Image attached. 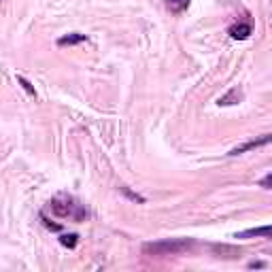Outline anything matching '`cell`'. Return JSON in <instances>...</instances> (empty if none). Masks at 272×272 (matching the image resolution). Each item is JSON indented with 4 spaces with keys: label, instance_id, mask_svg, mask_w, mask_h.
Listing matches in <instances>:
<instances>
[{
    "label": "cell",
    "instance_id": "6da1fadb",
    "mask_svg": "<svg viewBox=\"0 0 272 272\" xmlns=\"http://www.w3.org/2000/svg\"><path fill=\"white\" fill-rule=\"evenodd\" d=\"M191 247H194L191 238H164V240H153V243H145L143 253L151 257H164V255L185 253Z\"/></svg>",
    "mask_w": 272,
    "mask_h": 272
},
{
    "label": "cell",
    "instance_id": "7a4b0ae2",
    "mask_svg": "<svg viewBox=\"0 0 272 272\" xmlns=\"http://www.w3.org/2000/svg\"><path fill=\"white\" fill-rule=\"evenodd\" d=\"M270 143H272V134H261V136L249 138V140H245V143L236 145L228 155H240V153H247V151H253V149H259V147H266V145H270Z\"/></svg>",
    "mask_w": 272,
    "mask_h": 272
},
{
    "label": "cell",
    "instance_id": "3957f363",
    "mask_svg": "<svg viewBox=\"0 0 272 272\" xmlns=\"http://www.w3.org/2000/svg\"><path fill=\"white\" fill-rule=\"evenodd\" d=\"M251 32H253V30H251L249 24H236V26L230 28V36L236 38V41H245V38L251 36Z\"/></svg>",
    "mask_w": 272,
    "mask_h": 272
},
{
    "label": "cell",
    "instance_id": "277c9868",
    "mask_svg": "<svg viewBox=\"0 0 272 272\" xmlns=\"http://www.w3.org/2000/svg\"><path fill=\"white\" fill-rule=\"evenodd\" d=\"M253 236H272V226H261V228H251L236 234V238H253Z\"/></svg>",
    "mask_w": 272,
    "mask_h": 272
},
{
    "label": "cell",
    "instance_id": "5b68a950",
    "mask_svg": "<svg viewBox=\"0 0 272 272\" xmlns=\"http://www.w3.org/2000/svg\"><path fill=\"white\" fill-rule=\"evenodd\" d=\"M238 100H243V92L240 89H230V92L226 96H221L219 98V106H230V104H236Z\"/></svg>",
    "mask_w": 272,
    "mask_h": 272
},
{
    "label": "cell",
    "instance_id": "8992f818",
    "mask_svg": "<svg viewBox=\"0 0 272 272\" xmlns=\"http://www.w3.org/2000/svg\"><path fill=\"white\" fill-rule=\"evenodd\" d=\"M83 41H87V36H85V34L73 32V34H66V36H62V38H60V41H58V45L66 47V45H79V43H83Z\"/></svg>",
    "mask_w": 272,
    "mask_h": 272
},
{
    "label": "cell",
    "instance_id": "52a82bcc",
    "mask_svg": "<svg viewBox=\"0 0 272 272\" xmlns=\"http://www.w3.org/2000/svg\"><path fill=\"white\" fill-rule=\"evenodd\" d=\"M166 5H168V9L173 13H183L185 9L189 7V0H166Z\"/></svg>",
    "mask_w": 272,
    "mask_h": 272
},
{
    "label": "cell",
    "instance_id": "ba28073f",
    "mask_svg": "<svg viewBox=\"0 0 272 272\" xmlns=\"http://www.w3.org/2000/svg\"><path fill=\"white\" fill-rule=\"evenodd\" d=\"M60 243H62L64 247H68V249H75V245H77V234H64L62 238H60Z\"/></svg>",
    "mask_w": 272,
    "mask_h": 272
},
{
    "label": "cell",
    "instance_id": "9c48e42d",
    "mask_svg": "<svg viewBox=\"0 0 272 272\" xmlns=\"http://www.w3.org/2000/svg\"><path fill=\"white\" fill-rule=\"evenodd\" d=\"M17 81H19V83H22V87L26 89V92H28L30 96H36V92H34V87H32V85H30V83L26 81V79H24V77H17Z\"/></svg>",
    "mask_w": 272,
    "mask_h": 272
},
{
    "label": "cell",
    "instance_id": "30bf717a",
    "mask_svg": "<svg viewBox=\"0 0 272 272\" xmlns=\"http://www.w3.org/2000/svg\"><path fill=\"white\" fill-rule=\"evenodd\" d=\"M259 185L264 187V189H272V173H270V175H266L264 179H261V181H259Z\"/></svg>",
    "mask_w": 272,
    "mask_h": 272
},
{
    "label": "cell",
    "instance_id": "8fae6325",
    "mask_svg": "<svg viewBox=\"0 0 272 272\" xmlns=\"http://www.w3.org/2000/svg\"><path fill=\"white\" fill-rule=\"evenodd\" d=\"M264 264H261V261H253V264H251V268H261Z\"/></svg>",
    "mask_w": 272,
    "mask_h": 272
}]
</instances>
